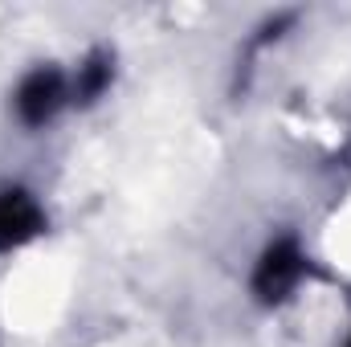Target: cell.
Returning <instances> with one entry per match:
<instances>
[{"mask_svg": "<svg viewBox=\"0 0 351 347\" xmlns=\"http://www.w3.org/2000/svg\"><path fill=\"white\" fill-rule=\"evenodd\" d=\"M306 274H311V258L298 246V237H274L258 254V261H254L250 290H254V298L262 307H278V302H286L302 286Z\"/></svg>", "mask_w": 351, "mask_h": 347, "instance_id": "1", "label": "cell"}, {"mask_svg": "<svg viewBox=\"0 0 351 347\" xmlns=\"http://www.w3.org/2000/svg\"><path fill=\"white\" fill-rule=\"evenodd\" d=\"M66 102H74L70 98V78L58 70V66H37V70H29L16 90H12V110H16V119L25 123V127H45V123H53L62 110H66Z\"/></svg>", "mask_w": 351, "mask_h": 347, "instance_id": "2", "label": "cell"}, {"mask_svg": "<svg viewBox=\"0 0 351 347\" xmlns=\"http://www.w3.org/2000/svg\"><path fill=\"white\" fill-rule=\"evenodd\" d=\"M45 233V208L29 188H0V254H12Z\"/></svg>", "mask_w": 351, "mask_h": 347, "instance_id": "3", "label": "cell"}, {"mask_svg": "<svg viewBox=\"0 0 351 347\" xmlns=\"http://www.w3.org/2000/svg\"><path fill=\"white\" fill-rule=\"evenodd\" d=\"M110 78H114V58L110 53H102V49H94L86 62L78 66V74H74V82H70V98L74 102H98L106 90H110Z\"/></svg>", "mask_w": 351, "mask_h": 347, "instance_id": "4", "label": "cell"}, {"mask_svg": "<svg viewBox=\"0 0 351 347\" xmlns=\"http://www.w3.org/2000/svg\"><path fill=\"white\" fill-rule=\"evenodd\" d=\"M343 347H351V335H348V344H343Z\"/></svg>", "mask_w": 351, "mask_h": 347, "instance_id": "5", "label": "cell"}]
</instances>
